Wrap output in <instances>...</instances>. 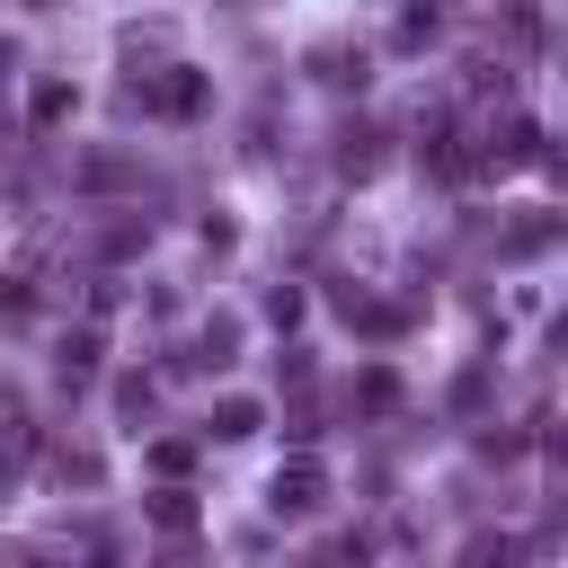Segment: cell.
Returning <instances> with one entry per match:
<instances>
[{
    "instance_id": "6da1fadb",
    "label": "cell",
    "mask_w": 568,
    "mask_h": 568,
    "mask_svg": "<svg viewBox=\"0 0 568 568\" xmlns=\"http://www.w3.org/2000/svg\"><path fill=\"white\" fill-rule=\"evenodd\" d=\"M133 98H142V115H204V71L169 62V71H151V80H133Z\"/></svg>"
},
{
    "instance_id": "7a4b0ae2",
    "label": "cell",
    "mask_w": 568,
    "mask_h": 568,
    "mask_svg": "<svg viewBox=\"0 0 568 568\" xmlns=\"http://www.w3.org/2000/svg\"><path fill=\"white\" fill-rule=\"evenodd\" d=\"M320 497H328V479H320V462L302 453V462H284L275 479H266V506L275 515H320Z\"/></svg>"
},
{
    "instance_id": "3957f363",
    "label": "cell",
    "mask_w": 568,
    "mask_h": 568,
    "mask_svg": "<svg viewBox=\"0 0 568 568\" xmlns=\"http://www.w3.org/2000/svg\"><path fill=\"white\" fill-rule=\"evenodd\" d=\"M257 417H266V408L231 390V399H213V426H204V435H213V444H240V435H257Z\"/></svg>"
},
{
    "instance_id": "277c9868",
    "label": "cell",
    "mask_w": 568,
    "mask_h": 568,
    "mask_svg": "<svg viewBox=\"0 0 568 568\" xmlns=\"http://www.w3.org/2000/svg\"><path fill=\"white\" fill-rule=\"evenodd\" d=\"M27 115H36V124H71V115H80V89H71V80H36Z\"/></svg>"
},
{
    "instance_id": "5b68a950",
    "label": "cell",
    "mask_w": 568,
    "mask_h": 568,
    "mask_svg": "<svg viewBox=\"0 0 568 568\" xmlns=\"http://www.w3.org/2000/svg\"><path fill=\"white\" fill-rule=\"evenodd\" d=\"M311 71H320L328 89H364V53H346V44H320V53H311Z\"/></svg>"
},
{
    "instance_id": "8992f818",
    "label": "cell",
    "mask_w": 568,
    "mask_h": 568,
    "mask_svg": "<svg viewBox=\"0 0 568 568\" xmlns=\"http://www.w3.org/2000/svg\"><path fill=\"white\" fill-rule=\"evenodd\" d=\"M142 515H151V524H169V532H186V524H195V497H186V488H151V497H142Z\"/></svg>"
}]
</instances>
